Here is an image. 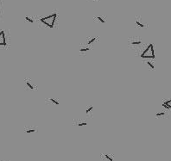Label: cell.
Masks as SVG:
<instances>
[{
  "instance_id": "cell-1",
  "label": "cell",
  "mask_w": 171,
  "mask_h": 161,
  "mask_svg": "<svg viewBox=\"0 0 171 161\" xmlns=\"http://www.w3.org/2000/svg\"><path fill=\"white\" fill-rule=\"evenodd\" d=\"M141 57L144 59H154L156 58L155 52H154V46L153 44H149L146 49L142 53Z\"/></svg>"
},
{
  "instance_id": "cell-2",
  "label": "cell",
  "mask_w": 171,
  "mask_h": 161,
  "mask_svg": "<svg viewBox=\"0 0 171 161\" xmlns=\"http://www.w3.org/2000/svg\"><path fill=\"white\" fill-rule=\"evenodd\" d=\"M56 16H57V14H56V13H54V14L46 16V17L41 18V22L42 23L45 24V25H47L48 27L53 28L54 24V21H55V19H56Z\"/></svg>"
},
{
  "instance_id": "cell-3",
  "label": "cell",
  "mask_w": 171,
  "mask_h": 161,
  "mask_svg": "<svg viewBox=\"0 0 171 161\" xmlns=\"http://www.w3.org/2000/svg\"><path fill=\"white\" fill-rule=\"evenodd\" d=\"M25 86L27 88H29V90H31V91H34V90H36V85H35L34 84L32 83V81L30 80V79H25Z\"/></svg>"
},
{
  "instance_id": "cell-4",
  "label": "cell",
  "mask_w": 171,
  "mask_h": 161,
  "mask_svg": "<svg viewBox=\"0 0 171 161\" xmlns=\"http://www.w3.org/2000/svg\"><path fill=\"white\" fill-rule=\"evenodd\" d=\"M142 44H143V41L141 40H136V39L130 40V45H132L133 47H135V46L138 47V46H141Z\"/></svg>"
},
{
  "instance_id": "cell-5",
  "label": "cell",
  "mask_w": 171,
  "mask_h": 161,
  "mask_svg": "<svg viewBox=\"0 0 171 161\" xmlns=\"http://www.w3.org/2000/svg\"><path fill=\"white\" fill-rule=\"evenodd\" d=\"M1 45H6V42H5V34H4V31H1L0 32V46Z\"/></svg>"
},
{
  "instance_id": "cell-6",
  "label": "cell",
  "mask_w": 171,
  "mask_h": 161,
  "mask_svg": "<svg viewBox=\"0 0 171 161\" xmlns=\"http://www.w3.org/2000/svg\"><path fill=\"white\" fill-rule=\"evenodd\" d=\"M103 157L105 158L106 161H114V157L112 154H110V153H105L103 155Z\"/></svg>"
},
{
  "instance_id": "cell-7",
  "label": "cell",
  "mask_w": 171,
  "mask_h": 161,
  "mask_svg": "<svg viewBox=\"0 0 171 161\" xmlns=\"http://www.w3.org/2000/svg\"><path fill=\"white\" fill-rule=\"evenodd\" d=\"M90 49H91L90 47H89V46H87V45H86V46H81L80 48H79V52H80L81 54H83V53L88 52Z\"/></svg>"
},
{
  "instance_id": "cell-8",
  "label": "cell",
  "mask_w": 171,
  "mask_h": 161,
  "mask_svg": "<svg viewBox=\"0 0 171 161\" xmlns=\"http://www.w3.org/2000/svg\"><path fill=\"white\" fill-rule=\"evenodd\" d=\"M36 131V128L34 127H25L24 129V132L26 134H31V133H35Z\"/></svg>"
},
{
  "instance_id": "cell-9",
  "label": "cell",
  "mask_w": 171,
  "mask_h": 161,
  "mask_svg": "<svg viewBox=\"0 0 171 161\" xmlns=\"http://www.w3.org/2000/svg\"><path fill=\"white\" fill-rule=\"evenodd\" d=\"M136 25L138 26V27H140V28H144V27H145V25H144V23H143V22H141L140 18H137V19H136Z\"/></svg>"
},
{
  "instance_id": "cell-10",
  "label": "cell",
  "mask_w": 171,
  "mask_h": 161,
  "mask_svg": "<svg viewBox=\"0 0 171 161\" xmlns=\"http://www.w3.org/2000/svg\"><path fill=\"white\" fill-rule=\"evenodd\" d=\"M162 106L166 109H171V100H169V101H166L162 104Z\"/></svg>"
},
{
  "instance_id": "cell-11",
  "label": "cell",
  "mask_w": 171,
  "mask_h": 161,
  "mask_svg": "<svg viewBox=\"0 0 171 161\" xmlns=\"http://www.w3.org/2000/svg\"><path fill=\"white\" fill-rule=\"evenodd\" d=\"M48 101L49 102H50L51 104H54V105H59L60 104V103L58 102L56 99H54V98H52V97H50V98H49L48 99Z\"/></svg>"
},
{
  "instance_id": "cell-12",
  "label": "cell",
  "mask_w": 171,
  "mask_h": 161,
  "mask_svg": "<svg viewBox=\"0 0 171 161\" xmlns=\"http://www.w3.org/2000/svg\"><path fill=\"white\" fill-rule=\"evenodd\" d=\"M146 64H147L148 66H149V68H150V69H152V70H155V65H154L150 60H149H149H146Z\"/></svg>"
},
{
  "instance_id": "cell-13",
  "label": "cell",
  "mask_w": 171,
  "mask_h": 161,
  "mask_svg": "<svg viewBox=\"0 0 171 161\" xmlns=\"http://www.w3.org/2000/svg\"><path fill=\"white\" fill-rule=\"evenodd\" d=\"M95 41H96V38H92V39H90L88 41H87V46H89V47H91V45H92V43H93Z\"/></svg>"
},
{
  "instance_id": "cell-14",
  "label": "cell",
  "mask_w": 171,
  "mask_h": 161,
  "mask_svg": "<svg viewBox=\"0 0 171 161\" xmlns=\"http://www.w3.org/2000/svg\"><path fill=\"white\" fill-rule=\"evenodd\" d=\"M96 19H98L99 22H100V23H106L105 20L103 17H101V16H97V17H96Z\"/></svg>"
},
{
  "instance_id": "cell-15",
  "label": "cell",
  "mask_w": 171,
  "mask_h": 161,
  "mask_svg": "<svg viewBox=\"0 0 171 161\" xmlns=\"http://www.w3.org/2000/svg\"><path fill=\"white\" fill-rule=\"evenodd\" d=\"M87 122H79V123H78V126L79 127H84V126H87Z\"/></svg>"
},
{
  "instance_id": "cell-16",
  "label": "cell",
  "mask_w": 171,
  "mask_h": 161,
  "mask_svg": "<svg viewBox=\"0 0 171 161\" xmlns=\"http://www.w3.org/2000/svg\"><path fill=\"white\" fill-rule=\"evenodd\" d=\"M92 109H93V106L91 105L90 107H88V108L87 109V110H86V113H87V114H89V113H90L91 111L92 110Z\"/></svg>"
},
{
  "instance_id": "cell-17",
  "label": "cell",
  "mask_w": 171,
  "mask_h": 161,
  "mask_svg": "<svg viewBox=\"0 0 171 161\" xmlns=\"http://www.w3.org/2000/svg\"><path fill=\"white\" fill-rule=\"evenodd\" d=\"M25 20H26V21H28V22H29V23H34V20L31 19V18L29 17V16H25Z\"/></svg>"
},
{
  "instance_id": "cell-18",
  "label": "cell",
  "mask_w": 171,
  "mask_h": 161,
  "mask_svg": "<svg viewBox=\"0 0 171 161\" xmlns=\"http://www.w3.org/2000/svg\"><path fill=\"white\" fill-rule=\"evenodd\" d=\"M164 115H165V113H164V112H160V113H157L156 115H157V117H159V116H163Z\"/></svg>"
}]
</instances>
